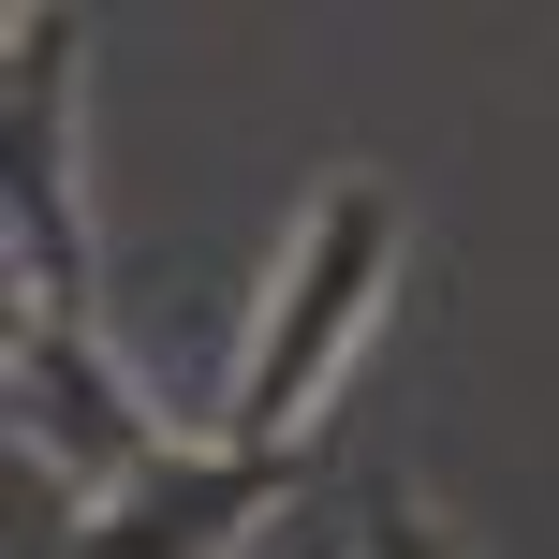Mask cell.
Here are the masks:
<instances>
[{
    "mask_svg": "<svg viewBox=\"0 0 559 559\" xmlns=\"http://www.w3.org/2000/svg\"><path fill=\"white\" fill-rule=\"evenodd\" d=\"M383 280H397V192H383V177H338V192L309 206L295 265H280V295H265V338H251V368H236V413H222L251 456H295L309 397H324V383H338V354L368 338Z\"/></svg>",
    "mask_w": 559,
    "mask_h": 559,
    "instance_id": "cell-1",
    "label": "cell"
},
{
    "mask_svg": "<svg viewBox=\"0 0 559 559\" xmlns=\"http://www.w3.org/2000/svg\"><path fill=\"white\" fill-rule=\"evenodd\" d=\"M74 15H15L0 74V236H15V309H88V222H74Z\"/></svg>",
    "mask_w": 559,
    "mask_h": 559,
    "instance_id": "cell-2",
    "label": "cell"
},
{
    "mask_svg": "<svg viewBox=\"0 0 559 559\" xmlns=\"http://www.w3.org/2000/svg\"><path fill=\"white\" fill-rule=\"evenodd\" d=\"M0 368H15V442L45 456L59 486L118 501V486H133L147 456H163V427H147V413H133V383H118V368L88 354V324H59V309H15Z\"/></svg>",
    "mask_w": 559,
    "mask_h": 559,
    "instance_id": "cell-3",
    "label": "cell"
},
{
    "mask_svg": "<svg viewBox=\"0 0 559 559\" xmlns=\"http://www.w3.org/2000/svg\"><path fill=\"white\" fill-rule=\"evenodd\" d=\"M295 486V456H251V442H222V456H147L118 501H88V531L74 559H236V531Z\"/></svg>",
    "mask_w": 559,
    "mask_h": 559,
    "instance_id": "cell-4",
    "label": "cell"
},
{
    "mask_svg": "<svg viewBox=\"0 0 559 559\" xmlns=\"http://www.w3.org/2000/svg\"><path fill=\"white\" fill-rule=\"evenodd\" d=\"M368 559H456V531L413 501V486H383V501H368Z\"/></svg>",
    "mask_w": 559,
    "mask_h": 559,
    "instance_id": "cell-5",
    "label": "cell"
}]
</instances>
